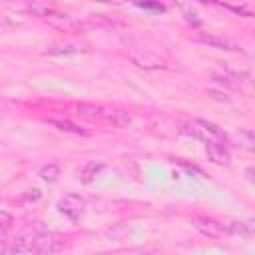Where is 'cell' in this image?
<instances>
[{
    "instance_id": "6",
    "label": "cell",
    "mask_w": 255,
    "mask_h": 255,
    "mask_svg": "<svg viewBox=\"0 0 255 255\" xmlns=\"http://www.w3.org/2000/svg\"><path fill=\"white\" fill-rule=\"evenodd\" d=\"M129 60L137 66V68H143V70H157V68H165V62L155 56L153 52L149 50H131L129 52Z\"/></svg>"
},
{
    "instance_id": "3",
    "label": "cell",
    "mask_w": 255,
    "mask_h": 255,
    "mask_svg": "<svg viewBox=\"0 0 255 255\" xmlns=\"http://www.w3.org/2000/svg\"><path fill=\"white\" fill-rule=\"evenodd\" d=\"M46 22L58 30H64V32H84V30H92L90 24L86 20H78L76 16H70V14H64V12H52L46 16Z\"/></svg>"
},
{
    "instance_id": "1",
    "label": "cell",
    "mask_w": 255,
    "mask_h": 255,
    "mask_svg": "<svg viewBox=\"0 0 255 255\" xmlns=\"http://www.w3.org/2000/svg\"><path fill=\"white\" fill-rule=\"evenodd\" d=\"M68 247V237L58 231H44L38 233L32 245V255H54Z\"/></svg>"
},
{
    "instance_id": "8",
    "label": "cell",
    "mask_w": 255,
    "mask_h": 255,
    "mask_svg": "<svg viewBox=\"0 0 255 255\" xmlns=\"http://www.w3.org/2000/svg\"><path fill=\"white\" fill-rule=\"evenodd\" d=\"M197 40L207 44V46H211V48H217V50H239L229 38L219 36V34H211V32H199Z\"/></svg>"
},
{
    "instance_id": "2",
    "label": "cell",
    "mask_w": 255,
    "mask_h": 255,
    "mask_svg": "<svg viewBox=\"0 0 255 255\" xmlns=\"http://www.w3.org/2000/svg\"><path fill=\"white\" fill-rule=\"evenodd\" d=\"M183 131L189 133V135H193V137H197V139H203L205 143L207 141H219V143H223V139H225V133L215 124H209L205 120H191L189 124L183 126Z\"/></svg>"
},
{
    "instance_id": "11",
    "label": "cell",
    "mask_w": 255,
    "mask_h": 255,
    "mask_svg": "<svg viewBox=\"0 0 255 255\" xmlns=\"http://www.w3.org/2000/svg\"><path fill=\"white\" fill-rule=\"evenodd\" d=\"M104 167H106V165H104L102 161H90V163L84 165V169H82V173H80V179H82L84 183H92V181L102 173Z\"/></svg>"
},
{
    "instance_id": "18",
    "label": "cell",
    "mask_w": 255,
    "mask_h": 255,
    "mask_svg": "<svg viewBox=\"0 0 255 255\" xmlns=\"http://www.w3.org/2000/svg\"><path fill=\"white\" fill-rule=\"evenodd\" d=\"M100 255H104V253H100Z\"/></svg>"
},
{
    "instance_id": "4",
    "label": "cell",
    "mask_w": 255,
    "mask_h": 255,
    "mask_svg": "<svg viewBox=\"0 0 255 255\" xmlns=\"http://www.w3.org/2000/svg\"><path fill=\"white\" fill-rule=\"evenodd\" d=\"M58 209L60 213H64L68 219L72 221H80L84 211H86V201L82 195L78 193H66L60 201H58Z\"/></svg>"
},
{
    "instance_id": "13",
    "label": "cell",
    "mask_w": 255,
    "mask_h": 255,
    "mask_svg": "<svg viewBox=\"0 0 255 255\" xmlns=\"http://www.w3.org/2000/svg\"><path fill=\"white\" fill-rule=\"evenodd\" d=\"M26 8H28L34 16H42V18H46L48 14L54 12V6H52V4H46V2H30Z\"/></svg>"
},
{
    "instance_id": "15",
    "label": "cell",
    "mask_w": 255,
    "mask_h": 255,
    "mask_svg": "<svg viewBox=\"0 0 255 255\" xmlns=\"http://www.w3.org/2000/svg\"><path fill=\"white\" fill-rule=\"evenodd\" d=\"M52 126H56L60 131H68V133H80V135H86V129H82L80 126L76 124H70V122H62V120H50Z\"/></svg>"
},
{
    "instance_id": "17",
    "label": "cell",
    "mask_w": 255,
    "mask_h": 255,
    "mask_svg": "<svg viewBox=\"0 0 255 255\" xmlns=\"http://www.w3.org/2000/svg\"><path fill=\"white\" fill-rule=\"evenodd\" d=\"M235 141H237V145L239 147H243V149H253V133L251 131H247V129H239V133H237V137H235Z\"/></svg>"
},
{
    "instance_id": "9",
    "label": "cell",
    "mask_w": 255,
    "mask_h": 255,
    "mask_svg": "<svg viewBox=\"0 0 255 255\" xmlns=\"http://www.w3.org/2000/svg\"><path fill=\"white\" fill-rule=\"evenodd\" d=\"M205 153H207V157H209L213 163H219V165L229 163V151H227V147H225L223 143H219V141H207V143H205Z\"/></svg>"
},
{
    "instance_id": "12",
    "label": "cell",
    "mask_w": 255,
    "mask_h": 255,
    "mask_svg": "<svg viewBox=\"0 0 255 255\" xmlns=\"http://www.w3.org/2000/svg\"><path fill=\"white\" fill-rule=\"evenodd\" d=\"M12 215L8 211H0V243H8L10 231H12Z\"/></svg>"
},
{
    "instance_id": "5",
    "label": "cell",
    "mask_w": 255,
    "mask_h": 255,
    "mask_svg": "<svg viewBox=\"0 0 255 255\" xmlns=\"http://www.w3.org/2000/svg\"><path fill=\"white\" fill-rule=\"evenodd\" d=\"M191 225H193L199 233H203V235H207V237H211V239H219V237L225 235L223 221H217V219L207 217V215H193V217H191Z\"/></svg>"
},
{
    "instance_id": "10",
    "label": "cell",
    "mask_w": 255,
    "mask_h": 255,
    "mask_svg": "<svg viewBox=\"0 0 255 255\" xmlns=\"http://www.w3.org/2000/svg\"><path fill=\"white\" fill-rule=\"evenodd\" d=\"M104 120H108L112 126H116V128H128L129 124H131V116L126 112V110H106V114H104Z\"/></svg>"
},
{
    "instance_id": "16",
    "label": "cell",
    "mask_w": 255,
    "mask_h": 255,
    "mask_svg": "<svg viewBox=\"0 0 255 255\" xmlns=\"http://www.w3.org/2000/svg\"><path fill=\"white\" fill-rule=\"evenodd\" d=\"M58 175H60V167L56 163H48V165H44L40 169V177L44 181H48V183H54L58 179Z\"/></svg>"
},
{
    "instance_id": "7",
    "label": "cell",
    "mask_w": 255,
    "mask_h": 255,
    "mask_svg": "<svg viewBox=\"0 0 255 255\" xmlns=\"http://www.w3.org/2000/svg\"><path fill=\"white\" fill-rule=\"evenodd\" d=\"M36 235H38V231H32V229L18 233V235L14 237V241L8 245L10 253H12V255L30 253V251H32V245H34V239H36Z\"/></svg>"
},
{
    "instance_id": "14",
    "label": "cell",
    "mask_w": 255,
    "mask_h": 255,
    "mask_svg": "<svg viewBox=\"0 0 255 255\" xmlns=\"http://www.w3.org/2000/svg\"><path fill=\"white\" fill-rule=\"evenodd\" d=\"M84 48H80V46H74V44H54V46H50L48 50H46V54H78V52H82Z\"/></svg>"
}]
</instances>
